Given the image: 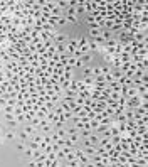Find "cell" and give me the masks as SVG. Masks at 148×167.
<instances>
[{"mask_svg":"<svg viewBox=\"0 0 148 167\" xmlns=\"http://www.w3.org/2000/svg\"><path fill=\"white\" fill-rule=\"evenodd\" d=\"M24 152H25V155H27V159H32V154H34V150H32V148H25V150H24Z\"/></svg>","mask_w":148,"mask_h":167,"instance_id":"cell-11","label":"cell"},{"mask_svg":"<svg viewBox=\"0 0 148 167\" xmlns=\"http://www.w3.org/2000/svg\"><path fill=\"white\" fill-rule=\"evenodd\" d=\"M79 61L83 63V66H88V64L91 63V53H86V54H81V57H79Z\"/></svg>","mask_w":148,"mask_h":167,"instance_id":"cell-2","label":"cell"},{"mask_svg":"<svg viewBox=\"0 0 148 167\" xmlns=\"http://www.w3.org/2000/svg\"><path fill=\"white\" fill-rule=\"evenodd\" d=\"M67 22H66V19L62 17V15H59V17H56V25H66Z\"/></svg>","mask_w":148,"mask_h":167,"instance_id":"cell-8","label":"cell"},{"mask_svg":"<svg viewBox=\"0 0 148 167\" xmlns=\"http://www.w3.org/2000/svg\"><path fill=\"white\" fill-rule=\"evenodd\" d=\"M64 19H66V22H67V24H76L79 17H76V15H67V14H66V15H64Z\"/></svg>","mask_w":148,"mask_h":167,"instance_id":"cell-7","label":"cell"},{"mask_svg":"<svg viewBox=\"0 0 148 167\" xmlns=\"http://www.w3.org/2000/svg\"><path fill=\"white\" fill-rule=\"evenodd\" d=\"M89 36H91L92 39L99 37V36H101V29H99L98 25H96V27H91V29H89Z\"/></svg>","mask_w":148,"mask_h":167,"instance_id":"cell-4","label":"cell"},{"mask_svg":"<svg viewBox=\"0 0 148 167\" xmlns=\"http://www.w3.org/2000/svg\"><path fill=\"white\" fill-rule=\"evenodd\" d=\"M3 118H5V122L7 120H15V115L14 113H3Z\"/></svg>","mask_w":148,"mask_h":167,"instance_id":"cell-10","label":"cell"},{"mask_svg":"<svg viewBox=\"0 0 148 167\" xmlns=\"http://www.w3.org/2000/svg\"><path fill=\"white\" fill-rule=\"evenodd\" d=\"M83 152H84V154H86V155L91 159L92 155L96 154V147H83Z\"/></svg>","mask_w":148,"mask_h":167,"instance_id":"cell-5","label":"cell"},{"mask_svg":"<svg viewBox=\"0 0 148 167\" xmlns=\"http://www.w3.org/2000/svg\"><path fill=\"white\" fill-rule=\"evenodd\" d=\"M15 130H7V132L3 133V140H15V138H17V137H15Z\"/></svg>","mask_w":148,"mask_h":167,"instance_id":"cell-3","label":"cell"},{"mask_svg":"<svg viewBox=\"0 0 148 167\" xmlns=\"http://www.w3.org/2000/svg\"><path fill=\"white\" fill-rule=\"evenodd\" d=\"M2 142H3V137H2V135H0V144H2Z\"/></svg>","mask_w":148,"mask_h":167,"instance_id":"cell-12","label":"cell"},{"mask_svg":"<svg viewBox=\"0 0 148 167\" xmlns=\"http://www.w3.org/2000/svg\"><path fill=\"white\" fill-rule=\"evenodd\" d=\"M22 130L29 135V137H32L34 133H37V128L36 127H32V125H29V123H25V125H22Z\"/></svg>","mask_w":148,"mask_h":167,"instance_id":"cell-1","label":"cell"},{"mask_svg":"<svg viewBox=\"0 0 148 167\" xmlns=\"http://www.w3.org/2000/svg\"><path fill=\"white\" fill-rule=\"evenodd\" d=\"M83 76H84V78H92V68L91 66H84V68H83Z\"/></svg>","mask_w":148,"mask_h":167,"instance_id":"cell-6","label":"cell"},{"mask_svg":"<svg viewBox=\"0 0 148 167\" xmlns=\"http://www.w3.org/2000/svg\"><path fill=\"white\" fill-rule=\"evenodd\" d=\"M25 148H27V144H25V142H18L17 144V150L18 152H24Z\"/></svg>","mask_w":148,"mask_h":167,"instance_id":"cell-9","label":"cell"},{"mask_svg":"<svg viewBox=\"0 0 148 167\" xmlns=\"http://www.w3.org/2000/svg\"><path fill=\"white\" fill-rule=\"evenodd\" d=\"M59 167H61V166H59Z\"/></svg>","mask_w":148,"mask_h":167,"instance_id":"cell-13","label":"cell"}]
</instances>
